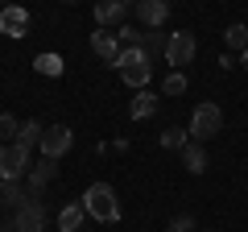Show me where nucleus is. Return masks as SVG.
I'll return each mask as SVG.
<instances>
[{"mask_svg":"<svg viewBox=\"0 0 248 232\" xmlns=\"http://www.w3.org/2000/svg\"><path fill=\"white\" fill-rule=\"evenodd\" d=\"M195 54H199V42H195V33H190V29L170 33V42H166V63L174 66V71L190 66V63H195Z\"/></svg>","mask_w":248,"mask_h":232,"instance_id":"4","label":"nucleus"},{"mask_svg":"<svg viewBox=\"0 0 248 232\" xmlns=\"http://www.w3.org/2000/svg\"><path fill=\"white\" fill-rule=\"evenodd\" d=\"M29 166H33V158H29V149L21 141L0 145V179H25Z\"/></svg>","mask_w":248,"mask_h":232,"instance_id":"5","label":"nucleus"},{"mask_svg":"<svg viewBox=\"0 0 248 232\" xmlns=\"http://www.w3.org/2000/svg\"><path fill=\"white\" fill-rule=\"evenodd\" d=\"M4 4H9V0H0V9H4Z\"/></svg>","mask_w":248,"mask_h":232,"instance_id":"28","label":"nucleus"},{"mask_svg":"<svg viewBox=\"0 0 248 232\" xmlns=\"http://www.w3.org/2000/svg\"><path fill=\"white\" fill-rule=\"evenodd\" d=\"M223 46H228V50H248V25H228L223 29Z\"/></svg>","mask_w":248,"mask_h":232,"instance_id":"18","label":"nucleus"},{"mask_svg":"<svg viewBox=\"0 0 248 232\" xmlns=\"http://www.w3.org/2000/svg\"><path fill=\"white\" fill-rule=\"evenodd\" d=\"M17 133H21V120H17V116H9V112H0V145H13V141H17Z\"/></svg>","mask_w":248,"mask_h":232,"instance_id":"20","label":"nucleus"},{"mask_svg":"<svg viewBox=\"0 0 248 232\" xmlns=\"http://www.w3.org/2000/svg\"><path fill=\"white\" fill-rule=\"evenodd\" d=\"M223 133V108L203 99V104L190 112V141H211V137Z\"/></svg>","mask_w":248,"mask_h":232,"instance_id":"3","label":"nucleus"},{"mask_svg":"<svg viewBox=\"0 0 248 232\" xmlns=\"http://www.w3.org/2000/svg\"><path fill=\"white\" fill-rule=\"evenodd\" d=\"M120 4H137V0H120Z\"/></svg>","mask_w":248,"mask_h":232,"instance_id":"27","label":"nucleus"},{"mask_svg":"<svg viewBox=\"0 0 248 232\" xmlns=\"http://www.w3.org/2000/svg\"><path fill=\"white\" fill-rule=\"evenodd\" d=\"M186 91V75L182 71H170L166 79H161V96H182Z\"/></svg>","mask_w":248,"mask_h":232,"instance_id":"22","label":"nucleus"},{"mask_svg":"<svg viewBox=\"0 0 248 232\" xmlns=\"http://www.w3.org/2000/svg\"><path fill=\"white\" fill-rule=\"evenodd\" d=\"M182 166L190 170V174H203V170H207V149H203V141H186V145H182Z\"/></svg>","mask_w":248,"mask_h":232,"instance_id":"14","label":"nucleus"},{"mask_svg":"<svg viewBox=\"0 0 248 232\" xmlns=\"http://www.w3.org/2000/svg\"><path fill=\"white\" fill-rule=\"evenodd\" d=\"M83 212L91 215V220H99V224H116L120 220V199H116V191L108 187V182H91L87 191H83Z\"/></svg>","mask_w":248,"mask_h":232,"instance_id":"2","label":"nucleus"},{"mask_svg":"<svg viewBox=\"0 0 248 232\" xmlns=\"http://www.w3.org/2000/svg\"><path fill=\"white\" fill-rule=\"evenodd\" d=\"M83 220H87V212H83V203H66L58 212V232H79Z\"/></svg>","mask_w":248,"mask_h":232,"instance_id":"15","label":"nucleus"},{"mask_svg":"<svg viewBox=\"0 0 248 232\" xmlns=\"http://www.w3.org/2000/svg\"><path fill=\"white\" fill-rule=\"evenodd\" d=\"M166 232H195V215H174Z\"/></svg>","mask_w":248,"mask_h":232,"instance_id":"24","label":"nucleus"},{"mask_svg":"<svg viewBox=\"0 0 248 232\" xmlns=\"http://www.w3.org/2000/svg\"><path fill=\"white\" fill-rule=\"evenodd\" d=\"M62 4H75V0H62Z\"/></svg>","mask_w":248,"mask_h":232,"instance_id":"29","label":"nucleus"},{"mask_svg":"<svg viewBox=\"0 0 248 232\" xmlns=\"http://www.w3.org/2000/svg\"><path fill=\"white\" fill-rule=\"evenodd\" d=\"M116 71H120V79L128 83V87L145 91V87H149V79H153V58L141 50V46H124L120 58H116Z\"/></svg>","mask_w":248,"mask_h":232,"instance_id":"1","label":"nucleus"},{"mask_svg":"<svg viewBox=\"0 0 248 232\" xmlns=\"http://www.w3.org/2000/svg\"><path fill=\"white\" fill-rule=\"evenodd\" d=\"M71 145H75V133L66 125H50L42 133V145H37V149H42V158H54L58 162L62 153H71Z\"/></svg>","mask_w":248,"mask_h":232,"instance_id":"7","label":"nucleus"},{"mask_svg":"<svg viewBox=\"0 0 248 232\" xmlns=\"http://www.w3.org/2000/svg\"><path fill=\"white\" fill-rule=\"evenodd\" d=\"M186 137H190V133H186V129L170 125L166 133H161V145H166V149H182V145H186Z\"/></svg>","mask_w":248,"mask_h":232,"instance_id":"23","label":"nucleus"},{"mask_svg":"<svg viewBox=\"0 0 248 232\" xmlns=\"http://www.w3.org/2000/svg\"><path fill=\"white\" fill-rule=\"evenodd\" d=\"M137 21H141L145 29H161L170 21V0H137Z\"/></svg>","mask_w":248,"mask_h":232,"instance_id":"10","label":"nucleus"},{"mask_svg":"<svg viewBox=\"0 0 248 232\" xmlns=\"http://www.w3.org/2000/svg\"><path fill=\"white\" fill-rule=\"evenodd\" d=\"M33 66H37V75H46V79H62V71H66L62 54H37Z\"/></svg>","mask_w":248,"mask_h":232,"instance_id":"16","label":"nucleus"},{"mask_svg":"<svg viewBox=\"0 0 248 232\" xmlns=\"http://www.w3.org/2000/svg\"><path fill=\"white\" fill-rule=\"evenodd\" d=\"M166 42H170V33H157V29H153V33H141V50L149 54H166Z\"/></svg>","mask_w":248,"mask_h":232,"instance_id":"21","label":"nucleus"},{"mask_svg":"<svg viewBox=\"0 0 248 232\" xmlns=\"http://www.w3.org/2000/svg\"><path fill=\"white\" fill-rule=\"evenodd\" d=\"M0 232H17V228H13V220H0Z\"/></svg>","mask_w":248,"mask_h":232,"instance_id":"25","label":"nucleus"},{"mask_svg":"<svg viewBox=\"0 0 248 232\" xmlns=\"http://www.w3.org/2000/svg\"><path fill=\"white\" fill-rule=\"evenodd\" d=\"M25 199H29V195H25V182H21V179H0V203H4V207L17 212Z\"/></svg>","mask_w":248,"mask_h":232,"instance_id":"13","label":"nucleus"},{"mask_svg":"<svg viewBox=\"0 0 248 232\" xmlns=\"http://www.w3.org/2000/svg\"><path fill=\"white\" fill-rule=\"evenodd\" d=\"M124 9H128V4H120V0H95V25L99 29H120L124 25Z\"/></svg>","mask_w":248,"mask_h":232,"instance_id":"12","label":"nucleus"},{"mask_svg":"<svg viewBox=\"0 0 248 232\" xmlns=\"http://www.w3.org/2000/svg\"><path fill=\"white\" fill-rule=\"evenodd\" d=\"M25 33H29L25 4H4L0 9V37H25Z\"/></svg>","mask_w":248,"mask_h":232,"instance_id":"9","label":"nucleus"},{"mask_svg":"<svg viewBox=\"0 0 248 232\" xmlns=\"http://www.w3.org/2000/svg\"><path fill=\"white\" fill-rule=\"evenodd\" d=\"M42 133H46V129L37 125V120H25V125H21V133H17V141L25 145V149H33V145H42Z\"/></svg>","mask_w":248,"mask_h":232,"instance_id":"19","label":"nucleus"},{"mask_svg":"<svg viewBox=\"0 0 248 232\" xmlns=\"http://www.w3.org/2000/svg\"><path fill=\"white\" fill-rule=\"evenodd\" d=\"M54 174H58V162H54V158L33 162V166H29V174H25V195H29V199H42V191L54 182Z\"/></svg>","mask_w":248,"mask_h":232,"instance_id":"8","label":"nucleus"},{"mask_svg":"<svg viewBox=\"0 0 248 232\" xmlns=\"http://www.w3.org/2000/svg\"><path fill=\"white\" fill-rule=\"evenodd\" d=\"M91 50H95L104 63L116 66V58H120L124 46H120V37H116V29H95V33H91Z\"/></svg>","mask_w":248,"mask_h":232,"instance_id":"11","label":"nucleus"},{"mask_svg":"<svg viewBox=\"0 0 248 232\" xmlns=\"http://www.w3.org/2000/svg\"><path fill=\"white\" fill-rule=\"evenodd\" d=\"M240 66H244V71H248V50H240Z\"/></svg>","mask_w":248,"mask_h":232,"instance_id":"26","label":"nucleus"},{"mask_svg":"<svg viewBox=\"0 0 248 232\" xmlns=\"http://www.w3.org/2000/svg\"><path fill=\"white\" fill-rule=\"evenodd\" d=\"M157 112V96L153 91H137L133 96V120H145V116Z\"/></svg>","mask_w":248,"mask_h":232,"instance_id":"17","label":"nucleus"},{"mask_svg":"<svg viewBox=\"0 0 248 232\" xmlns=\"http://www.w3.org/2000/svg\"><path fill=\"white\" fill-rule=\"evenodd\" d=\"M46 220H50V215H46L42 199H25V203L13 212V228L17 232H46Z\"/></svg>","mask_w":248,"mask_h":232,"instance_id":"6","label":"nucleus"}]
</instances>
